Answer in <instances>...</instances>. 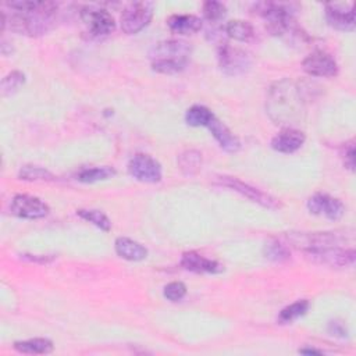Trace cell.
Masks as SVG:
<instances>
[{"instance_id":"cell-35","label":"cell","mask_w":356,"mask_h":356,"mask_svg":"<svg viewBox=\"0 0 356 356\" xmlns=\"http://www.w3.org/2000/svg\"><path fill=\"white\" fill-rule=\"evenodd\" d=\"M299 353H303V355H321L323 350L314 349V348H302V349H299Z\"/></svg>"},{"instance_id":"cell-15","label":"cell","mask_w":356,"mask_h":356,"mask_svg":"<svg viewBox=\"0 0 356 356\" xmlns=\"http://www.w3.org/2000/svg\"><path fill=\"white\" fill-rule=\"evenodd\" d=\"M325 19L330 26L338 31L355 29V8L352 3H328L325 4Z\"/></svg>"},{"instance_id":"cell-3","label":"cell","mask_w":356,"mask_h":356,"mask_svg":"<svg viewBox=\"0 0 356 356\" xmlns=\"http://www.w3.org/2000/svg\"><path fill=\"white\" fill-rule=\"evenodd\" d=\"M57 10L58 4L54 1H39L32 11H14L8 19L10 29L26 36L47 33L54 25Z\"/></svg>"},{"instance_id":"cell-26","label":"cell","mask_w":356,"mask_h":356,"mask_svg":"<svg viewBox=\"0 0 356 356\" xmlns=\"http://www.w3.org/2000/svg\"><path fill=\"white\" fill-rule=\"evenodd\" d=\"M214 117L216 115L207 107L195 104L191 108H188L185 114V122L191 127H207Z\"/></svg>"},{"instance_id":"cell-30","label":"cell","mask_w":356,"mask_h":356,"mask_svg":"<svg viewBox=\"0 0 356 356\" xmlns=\"http://www.w3.org/2000/svg\"><path fill=\"white\" fill-rule=\"evenodd\" d=\"M25 82V75L21 71H11L10 74H7L0 83V90H1V96H10L13 93H15L21 85H24Z\"/></svg>"},{"instance_id":"cell-32","label":"cell","mask_w":356,"mask_h":356,"mask_svg":"<svg viewBox=\"0 0 356 356\" xmlns=\"http://www.w3.org/2000/svg\"><path fill=\"white\" fill-rule=\"evenodd\" d=\"M163 295L170 302H178L186 295V286L181 281H172L164 286Z\"/></svg>"},{"instance_id":"cell-31","label":"cell","mask_w":356,"mask_h":356,"mask_svg":"<svg viewBox=\"0 0 356 356\" xmlns=\"http://www.w3.org/2000/svg\"><path fill=\"white\" fill-rule=\"evenodd\" d=\"M203 15L206 19H209L210 22H214V21H218L221 19L224 15H225V6L220 1H214V0H209V1H204L203 3Z\"/></svg>"},{"instance_id":"cell-19","label":"cell","mask_w":356,"mask_h":356,"mask_svg":"<svg viewBox=\"0 0 356 356\" xmlns=\"http://www.w3.org/2000/svg\"><path fill=\"white\" fill-rule=\"evenodd\" d=\"M167 25L172 33L193 35L202 29V19L192 14H174L168 17Z\"/></svg>"},{"instance_id":"cell-25","label":"cell","mask_w":356,"mask_h":356,"mask_svg":"<svg viewBox=\"0 0 356 356\" xmlns=\"http://www.w3.org/2000/svg\"><path fill=\"white\" fill-rule=\"evenodd\" d=\"M117 171L113 167L103 165V167H90V168H83L76 174V179L83 182V184H93L97 181H104L111 177H114Z\"/></svg>"},{"instance_id":"cell-21","label":"cell","mask_w":356,"mask_h":356,"mask_svg":"<svg viewBox=\"0 0 356 356\" xmlns=\"http://www.w3.org/2000/svg\"><path fill=\"white\" fill-rule=\"evenodd\" d=\"M53 342L47 338H31L14 342V349L26 355H47L53 352Z\"/></svg>"},{"instance_id":"cell-4","label":"cell","mask_w":356,"mask_h":356,"mask_svg":"<svg viewBox=\"0 0 356 356\" xmlns=\"http://www.w3.org/2000/svg\"><path fill=\"white\" fill-rule=\"evenodd\" d=\"M191 51V46L184 40H161L156 43L149 51L152 70L160 74L181 72L188 64Z\"/></svg>"},{"instance_id":"cell-34","label":"cell","mask_w":356,"mask_h":356,"mask_svg":"<svg viewBox=\"0 0 356 356\" xmlns=\"http://www.w3.org/2000/svg\"><path fill=\"white\" fill-rule=\"evenodd\" d=\"M328 331L331 332V335H335V337H345L346 335V328H345V324L341 323V321H330L328 324Z\"/></svg>"},{"instance_id":"cell-13","label":"cell","mask_w":356,"mask_h":356,"mask_svg":"<svg viewBox=\"0 0 356 356\" xmlns=\"http://www.w3.org/2000/svg\"><path fill=\"white\" fill-rule=\"evenodd\" d=\"M302 67L305 72H307L312 76L331 78L338 74V64L335 58L323 50H316L310 53L302 61Z\"/></svg>"},{"instance_id":"cell-8","label":"cell","mask_w":356,"mask_h":356,"mask_svg":"<svg viewBox=\"0 0 356 356\" xmlns=\"http://www.w3.org/2000/svg\"><path fill=\"white\" fill-rule=\"evenodd\" d=\"M79 17L88 31L95 36H106L115 29L114 17L104 8L85 6L79 11Z\"/></svg>"},{"instance_id":"cell-27","label":"cell","mask_w":356,"mask_h":356,"mask_svg":"<svg viewBox=\"0 0 356 356\" xmlns=\"http://www.w3.org/2000/svg\"><path fill=\"white\" fill-rule=\"evenodd\" d=\"M310 307V303L307 299H300V300H296L291 305H288L286 307H284L280 314H278V321L281 324H288V323H292L293 320L302 317L303 314H306V312L309 310Z\"/></svg>"},{"instance_id":"cell-6","label":"cell","mask_w":356,"mask_h":356,"mask_svg":"<svg viewBox=\"0 0 356 356\" xmlns=\"http://www.w3.org/2000/svg\"><path fill=\"white\" fill-rule=\"evenodd\" d=\"M218 64L224 74L236 76L248 72L252 67V57L241 47H234L227 42L218 46Z\"/></svg>"},{"instance_id":"cell-29","label":"cell","mask_w":356,"mask_h":356,"mask_svg":"<svg viewBox=\"0 0 356 356\" xmlns=\"http://www.w3.org/2000/svg\"><path fill=\"white\" fill-rule=\"evenodd\" d=\"M18 177L24 181H54L56 179V177L50 171L39 165H24L19 170Z\"/></svg>"},{"instance_id":"cell-2","label":"cell","mask_w":356,"mask_h":356,"mask_svg":"<svg viewBox=\"0 0 356 356\" xmlns=\"http://www.w3.org/2000/svg\"><path fill=\"white\" fill-rule=\"evenodd\" d=\"M254 10L266 21V28L273 35L300 40L302 38H306V35L299 31L295 24L293 4L281 1H260L254 4Z\"/></svg>"},{"instance_id":"cell-28","label":"cell","mask_w":356,"mask_h":356,"mask_svg":"<svg viewBox=\"0 0 356 356\" xmlns=\"http://www.w3.org/2000/svg\"><path fill=\"white\" fill-rule=\"evenodd\" d=\"M76 214L83 218L85 221L93 224L95 227L100 228L102 231H110L111 229V221L108 220V217L102 213L100 210H95V209H79L76 210Z\"/></svg>"},{"instance_id":"cell-22","label":"cell","mask_w":356,"mask_h":356,"mask_svg":"<svg viewBox=\"0 0 356 356\" xmlns=\"http://www.w3.org/2000/svg\"><path fill=\"white\" fill-rule=\"evenodd\" d=\"M224 31L228 38L238 42H249L254 36V29L252 24L243 19H232L227 22Z\"/></svg>"},{"instance_id":"cell-7","label":"cell","mask_w":356,"mask_h":356,"mask_svg":"<svg viewBox=\"0 0 356 356\" xmlns=\"http://www.w3.org/2000/svg\"><path fill=\"white\" fill-rule=\"evenodd\" d=\"M153 17V4L149 1H135L128 4L121 14V29L127 35H135L149 25Z\"/></svg>"},{"instance_id":"cell-16","label":"cell","mask_w":356,"mask_h":356,"mask_svg":"<svg viewBox=\"0 0 356 356\" xmlns=\"http://www.w3.org/2000/svg\"><path fill=\"white\" fill-rule=\"evenodd\" d=\"M305 134L296 128L286 127L271 139V147L280 153H293L305 143Z\"/></svg>"},{"instance_id":"cell-17","label":"cell","mask_w":356,"mask_h":356,"mask_svg":"<svg viewBox=\"0 0 356 356\" xmlns=\"http://www.w3.org/2000/svg\"><path fill=\"white\" fill-rule=\"evenodd\" d=\"M181 266L192 273H197V274H220L224 271L222 264H220L216 260L207 259L196 252H185L181 257Z\"/></svg>"},{"instance_id":"cell-20","label":"cell","mask_w":356,"mask_h":356,"mask_svg":"<svg viewBox=\"0 0 356 356\" xmlns=\"http://www.w3.org/2000/svg\"><path fill=\"white\" fill-rule=\"evenodd\" d=\"M114 249L121 259L128 261H140L147 256V249L143 245L127 236L117 238L114 242Z\"/></svg>"},{"instance_id":"cell-9","label":"cell","mask_w":356,"mask_h":356,"mask_svg":"<svg viewBox=\"0 0 356 356\" xmlns=\"http://www.w3.org/2000/svg\"><path fill=\"white\" fill-rule=\"evenodd\" d=\"M128 172L136 181L145 184H156L161 179L160 163L149 154L138 153L128 161Z\"/></svg>"},{"instance_id":"cell-10","label":"cell","mask_w":356,"mask_h":356,"mask_svg":"<svg viewBox=\"0 0 356 356\" xmlns=\"http://www.w3.org/2000/svg\"><path fill=\"white\" fill-rule=\"evenodd\" d=\"M303 253L309 260L330 267H350L355 263V250L352 248H325Z\"/></svg>"},{"instance_id":"cell-14","label":"cell","mask_w":356,"mask_h":356,"mask_svg":"<svg viewBox=\"0 0 356 356\" xmlns=\"http://www.w3.org/2000/svg\"><path fill=\"white\" fill-rule=\"evenodd\" d=\"M307 209L312 214L324 216L328 220L337 221L345 214L343 203L327 193H314L307 200Z\"/></svg>"},{"instance_id":"cell-12","label":"cell","mask_w":356,"mask_h":356,"mask_svg":"<svg viewBox=\"0 0 356 356\" xmlns=\"http://www.w3.org/2000/svg\"><path fill=\"white\" fill-rule=\"evenodd\" d=\"M10 210L14 216L26 220L43 218L49 214V206L39 197L32 195H15L11 200Z\"/></svg>"},{"instance_id":"cell-5","label":"cell","mask_w":356,"mask_h":356,"mask_svg":"<svg viewBox=\"0 0 356 356\" xmlns=\"http://www.w3.org/2000/svg\"><path fill=\"white\" fill-rule=\"evenodd\" d=\"M353 231H325V232H288L286 239L295 248L309 252L325 248H339L346 241H352Z\"/></svg>"},{"instance_id":"cell-11","label":"cell","mask_w":356,"mask_h":356,"mask_svg":"<svg viewBox=\"0 0 356 356\" xmlns=\"http://www.w3.org/2000/svg\"><path fill=\"white\" fill-rule=\"evenodd\" d=\"M217 181H218L220 185L227 186L231 191L238 192L239 195L248 197L249 200H252V202H254V203H257L263 207H267V209H277L278 207V203L273 196H270L268 193H266V192H263V191H260V189H257V188H254V186H252V185H249V184H246V182L235 178V177L222 175V177H218Z\"/></svg>"},{"instance_id":"cell-33","label":"cell","mask_w":356,"mask_h":356,"mask_svg":"<svg viewBox=\"0 0 356 356\" xmlns=\"http://www.w3.org/2000/svg\"><path fill=\"white\" fill-rule=\"evenodd\" d=\"M343 164L350 171L355 170V145L353 142H349L345 145L343 149Z\"/></svg>"},{"instance_id":"cell-18","label":"cell","mask_w":356,"mask_h":356,"mask_svg":"<svg viewBox=\"0 0 356 356\" xmlns=\"http://www.w3.org/2000/svg\"><path fill=\"white\" fill-rule=\"evenodd\" d=\"M209 131L211 132V135L214 136V139L218 142V145L229 153H235L241 149V142L236 138V135L232 134V131L222 122L220 121L217 117H214L209 125H207Z\"/></svg>"},{"instance_id":"cell-24","label":"cell","mask_w":356,"mask_h":356,"mask_svg":"<svg viewBox=\"0 0 356 356\" xmlns=\"http://www.w3.org/2000/svg\"><path fill=\"white\" fill-rule=\"evenodd\" d=\"M178 165H179V170L182 171V174H185L188 177L197 174L199 170L202 168V153L195 149L182 152L178 157Z\"/></svg>"},{"instance_id":"cell-1","label":"cell","mask_w":356,"mask_h":356,"mask_svg":"<svg viewBox=\"0 0 356 356\" xmlns=\"http://www.w3.org/2000/svg\"><path fill=\"white\" fill-rule=\"evenodd\" d=\"M302 88L291 81L281 79L275 82L267 95L266 110L275 124L288 125L298 124L305 113V99Z\"/></svg>"},{"instance_id":"cell-23","label":"cell","mask_w":356,"mask_h":356,"mask_svg":"<svg viewBox=\"0 0 356 356\" xmlns=\"http://www.w3.org/2000/svg\"><path fill=\"white\" fill-rule=\"evenodd\" d=\"M263 254L266 259L274 263H284L291 257V252L286 243L277 238H270L268 241H266L263 246Z\"/></svg>"}]
</instances>
